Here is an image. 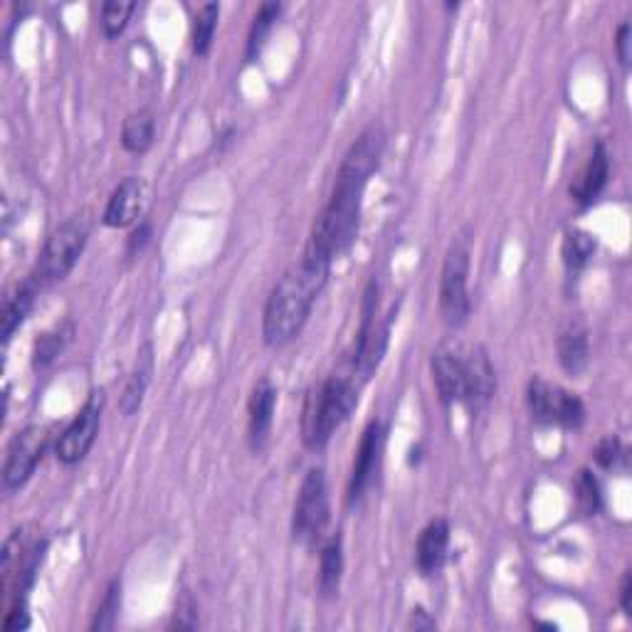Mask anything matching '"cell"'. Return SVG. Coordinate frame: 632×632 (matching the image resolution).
I'll list each match as a JSON object with an SVG mask.
<instances>
[{
  "label": "cell",
  "mask_w": 632,
  "mask_h": 632,
  "mask_svg": "<svg viewBox=\"0 0 632 632\" xmlns=\"http://www.w3.org/2000/svg\"><path fill=\"white\" fill-rule=\"evenodd\" d=\"M385 151V128L373 122L363 128L359 138L343 154V161L336 173L329 203L316 217L309 242L304 255L334 264L343 252L351 250L359 235L363 193L371 176L379 171Z\"/></svg>",
  "instance_id": "obj_1"
},
{
  "label": "cell",
  "mask_w": 632,
  "mask_h": 632,
  "mask_svg": "<svg viewBox=\"0 0 632 632\" xmlns=\"http://www.w3.org/2000/svg\"><path fill=\"white\" fill-rule=\"evenodd\" d=\"M331 264L302 255V260L286 270L280 282L272 286L267 296L262 314V339L272 349L292 343L309 321L316 300L329 282Z\"/></svg>",
  "instance_id": "obj_2"
},
{
  "label": "cell",
  "mask_w": 632,
  "mask_h": 632,
  "mask_svg": "<svg viewBox=\"0 0 632 632\" xmlns=\"http://www.w3.org/2000/svg\"><path fill=\"white\" fill-rule=\"evenodd\" d=\"M363 385L351 373L329 375L309 391L302 410V440L309 450H324L334 432L351 418Z\"/></svg>",
  "instance_id": "obj_3"
},
{
  "label": "cell",
  "mask_w": 632,
  "mask_h": 632,
  "mask_svg": "<svg viewBox=\"0 0 632 632\" xmlns=\"http://www.w3.org/2000/svg\"><path fill=\"white\" fill-rule=\"evenodd\" d=\"M391 321H393V312L385 316V319L379 316V282L371 280L363 292L361 326H359V334H356L351 369H349V373L361 385L369 383L373 379V373L379 371L385 349H388Z\"/></svg>",
  "instance_id": "obj_4"
},
{
  "label": "cell",
  "mask_w": 632,
  "mask_h": 632,
  "mask_svg": "<svg viewBox=\"0 0 632 632\" xmlns=\"http://www.w3.org/2000/svg\"><path fill=\"white\" fill-rule=\"evenodd\" d=\"M470 255L472 233L470 227H464L450 242L440 272V312L444 324L452 329H460L470 316Z\"/></svg>",
  "instance_id": "obj_5"
},
{
  "label": "cell",
  "mask_w": 632,
  "mask_h": 632,
  "mask_svg": "<svg viewBox=\"0 0 632 632\" xmlns=\"http://www.w3.org/2000/svg\"><path fill=\"white\" fill-rule=\"evenodd\" d=\"M87 237L89 225L82 215L69 217L67 223L53 230V235L47 237L43 252L37 257L33 274H30L37 282L40 290H47V286L63 282L65 276L72 272V267L84 252Z\"/></svg>",
  "instance_id": "obj_6"
},
{
  "label": "cell",
  "mask_w": 632,
  "mask_h": 632,
  "mask_svg": "<svg viewBox=\"0 0 632 632\" xmlns=\"http://www.w3.org/2000/svg\"><path fill=\"white\" fill-rule=\"evenodd\" d=\"M45 549H47V543L40 539H30L25 529H15L5 539L3 563H0L5 602H13L15 598H25V592L33 588L40 563H43V556H45Z\"/></svg>",
  "instance_id": "obj_7"
},
{
  "label": "cell",
  "mask_w": 632,
  "mask_h": 632,
  "mask_svg": "<svg viewBox=\"0 0 632 632\" xmlns=\"http://www.w3.org/2000/svg\"><path fill=\"white\" fill-rule=\"evenodd\" d=\"M329 523V487H326V474L321 467H312L302 479L300 494L294 501L292 514V537L302 546H312L321 539Z\"/></svg>",
  "instance_id": "obj_8"
},
{
  "label": "cell",
  "mask_w": 632,
  "mask_h": 632,
  "mask_svg": "<svg viewBox=\"0 0 632 632\" xmlns=\"http://www.w3.org/2000/svg\"><path fill=\"white\" fill-rule=\"evenodd\" d=\"M527 405L531 418L541 425L558 428H580L586 420V408L576 393L561 388L556 383L533 379L527 388Z\"/></svg>",
  "instance_id": "obj_9"
},
{
  "label": "cell",
  "mask_w": 632,
  "mask_h": 632,
  "mask_svg": "<svg viewBox=\"0 0 632 632\" xmlns=\"http://www.w3.org/2000/svg\"><path fill=\"white\" fill-rule=\"evenodd\" d=\"M49 435L40 425H27L20 432L13 435L5 450V464H3V487L8 492L23 489L33 477L37 464L43 462L47 450Z\"/></svg>",
  "instance_id": "obj_10"
},
{
  "label": "cell",
  "mask_w": 632,
  "mask_h": 632,
  "mask_svg": "<svg viewBox=\"0 0 632 632\" xmlns=\"http://www.w3.org/2000/svg\"><path fill=\"white\" fill-rule=\"evenodd\" d=\"M102 393H92L87 403L79 408V413L67 425L57 440V460L63 464H77L87 458L97 440L99 425H102Z\"/></svg>",
  "instance_id": "obj_11"
},
{
  "label": "cell",
  "mask_w": 632,
  "mask_h": 632,
  "mask_svg": "<svg viewBox=\"0 0 632 632\" xmlns=\"http://www.w3.org/2000/svg\"><path fill=\"white\" fill-rule=\"evenodd\" d=\"M383 444H385L383 425L379 420H371L369 425H365L359 450H356V458H353L349 492H346L349 494V504H359L365 497V492L371 489L375 474H379L381 470Z\"/></svg>",
  "instance_id": "obj_12"
},
{
  "label": "cell",
  "mask_w": 632,
  "mask_h": 632,
  "mask_svg": "<svg viewBox=\"0 0 632 632\" xmlns=\"http://www.w3.org/2000/svg\"><path fill=\"white\" fill-rule=\"evenodd\" d=\"M497 393V373L489 361V353L484 346H470L464 349V395L462 403L472 413L487 408V403Z\"/></svg>",
  "instance_id": "obj_13"
},
{
  "label": "cell",
  "mask_w": 632,
  "mask_h": 632,
  "mask_svg": "<svg viewBox=\"0 0 632 632\" xmlns=\"http://www.w3.org/2000/svg\"><path fill=\"white\" fill-rule=\"evenodd\" d=\"M432 381L442 405L462 403L464 395V349L442 343L432 353Z\"/></svg>",
  "instance_id": "obj_14"
},
{
  "label": "cell",
  "mask_w": 632,
  "mask_h": 632,
  "mask_svg": "<svg viewBox=\"0 0 632 632\" xmlns=\"http://www.w3.org/2000/svg\"><path fill=\"white\" fill-rule=\"evenodd\" d=\"M274 408H276V388L270 381L262 379L255 385L250 403H247V440H250L252 452H260L267 438H270Z\"/></svg>",
  "instance_id": "obj_15"
},
{
  "label": "cell",
  "mask_w": 632,
  "mask_h": 632,
  "mask_svg": "<svg viewBox=\"0 0 632 632\" xmlns=\"http://www.w3.org/2000/svg\"><path fill=\"white\" fill-rule=\"evenodd\" d=\"M558 363L568 375H580L590 363V341H588V326L580 316H568L561 324L558 331Z\"/></svg>",
  "instance_id": "obj_16"
},
{
  "label": "cell",
  "mask_w": 632,
  "mask_h": 632,
  "mask_svg": "<svg viewBox=\"0 0 632 632\" xmlns=\"http://www.w3.org/2000/svg\"><path fill=\"white\" fill-rule=\"evenodd\" d=\"M144 207V183L136 176L124 178L112 195H109L104 207V225L106 227H128L138 221Z\"/></svg>",
  "instance_id": "obj_17"
},
{
  "label": "cell",
  "mask_w": 632,
  "mask_h": 632,
  "mask_svg": "<svg viewBox=\"0 0 632 632\" xmlns=\"http://www.w3.org/2000/svg\"><path fill=\"white\" fill-rule=\"evenodd\" d=\"M450 549V523L448 519H432L428 527L420 531L418 546H415V566L422 576H435L448 558Z\"/></svg>",
  "instance_id": "obj_18"
},
{
  "label": "cell",
  "mask_w": 632,
  "mask_h": 632,
  "mask_svg": "<svg viewBox=\"0 0 632 632\" xmlns=\"http://www.w3.org/2000/svg\"><path fill=\"white\" fill-rule=\"evenodd\" d=\"M608 178H610L608 148L606 144H596L586 168H583L580 176L576 178V183L571 185L573 201L580 205H590L602 193V188L608 185Z\"/></svg>",
  "instance_id": "obj_19"
},
{
  "label": "cell",
  "mask_w": 632,
  "mask_h": 632,
  "mask_svg": "<svg viewBox=\"0 0 632 632\" xmlns=\"http://www.w3.org/2000/svg\"><path fill=\"white\" fill-rule=\"evenodd\" d=\"M151 375H154V349H151V343H144L142 349H138L134 371L132 375H128V381L124 385L122 400H119V408H122L126 418H132V415L142 408L146 388H148V383H151Z\"/></svg>",
  "instance_id": "obj_20"
},
{
  "label": "cell",
  "mask_w": 632,
  "mask_h": 632,
  "mask_svg": "<svg viewBox=\"0 0 632 632\" xmlns=\"http://www.w3.org/2000/svg\"><path fill=\"white\" fill-rule=\"evenodd\" d=\"M343 576V539L336 531L334 537L324 543L319 553V592L321 598H336L341 588Z\"/></svg>",
  "instance_id": "obj_21"
},
{
  "label": "cell",
  "mask_w": 632,
  "mask_h": 632,
  "mask_svg": "<svg viewBox=\"0 0 632 632\" xmlns=\"http://www.w3.org/2000/svg\"><path fill=\"white\" fill-rule=\"evenodd\" d=\"M40 292L43 290H40L37 282L33 280V276H27V280L20 284L13 294L5 296V304H3V341L5 343L13 339V334L27 319V314L35 304V296Z\"/></svg>",
  "instance_id": "obj_22"
},
{
  "label": "cell",
  "mask_w": 632,
  "mask_h": 632,
  "mask_svg": "<svg viewBox=\"0 0 632 632\" xmlns=\"http://www.w3.org/2000/svg\"><path fill=\"white\" fill-rule=\"evenodd\" d=\"M156 138V119L148 109H138V112L128 114L122 126V146L128 154L142 156L154 146Z\"/></svg>",
  "instance_id": "obj_23"
},
{
  "label": "cell",
  "mask_w": 632,
  "mask_h": 632,
  "mask_svg": "<svg viewBox=\"0 0 632 632\" xmlns=\"http://www.w3.org/2000/svg\"><path fill=\"white\" fill-rule=\"evenodd\" d=\"M72 336H75V324L72 321H65V324L55 326L53 331L40 334L37 339H35V346H33V365H35V369L37 371L47 369V365L57 359L59 351H63L65 346L72 341Z\"/></svg>",
  "instance_id": "obj_24"
},
{
  "label": "cell",
  "mask_w": 632,
  "mask_h": 632,
  "mask_svg": "<svg viewBox=\"0 0 632 632\" xmlns=\"http://www.w3.org/2000/svg\"><path fill=\"white\" fill-rule=\"evenodd\" d=\"M280 13H282V3H262L260 10H257L250 35H247V55H245L247 63H252V59L260 57L267 37H270V30L274 27Z\"/></svg>",
  "instance_id": "obj_25"
},
{
  "label": "cell",
  "mask_w": 632,
  "mask_h": 632,
  "mask_svg": "<svg viewBox=\"0 0 632 632\" xmlns=\"http://www.w3.org/2000/svg\"><path fill=\"white\" fill-rule=\"evenodd\" d=\"M592 252H596V240L586 230H568L563 237V264H566L568 274H578L583 267L590 262Z\"/></svg>",
  "instance_id": "obj_26"
},
{
  "label": "cell",
  "mask_w": 632,
  "mask_h": 632,
  "mask_svg": "<svg viewBox=\"0 0 632 632\" xmlns=\"http://www.w3.org/2000/svg\"><path fill=\"white\" fill-rule=\"evenodd\" d=\"M217 18H221V5L217 3H205L193 20V35H191V45L193 53L198 57H205L211 53L215 30H217Z\"/></svg>",
  "instance_id": "obj_27"
},
{
  "label": "cell",
  "mask_w": 632,
  "mask_h": 632,
  "mask_svg": "<svg viewBox=\"0 0 632 632\" xmlns=\"http://www.w3.org/2000/svg\"><path fill=\"white\" fill-rule=\"evenodd\" d=\"M119 610H122V580L114 578L112 583H109L102 602H99V608L94 612V620H92V625H89V630H94V632L114 630Z\"/></svg>",
  "instance_id": "obj_28"
},
{
  "label": "cell",
  "mask_w": 632,
  "mask_h": 632,
  "mask_svg": "<svg viewBox=\"0 0 632 632\" xmlns=\"http://www.w3.org/2000/svg\"><path fill=\"white\" fill-rule=\"evenodd\" d=\"M576 504L583 517H592L602 507V489L596 474L590 470H580L576 479Z\"/></svg>",
  "instance_id": "obj_29"
},
{
  "label": "cell",
  "mask_w": 632,
  "mask_h": 632,
  "mask_svg": "<svg viewBox=\"0 0 632 632\" xmlns=\"http://www.w3.org/2000/svg\"><path fill=\"white\" fill-rule=\"evenodd\" d=\"M136 3H124V0H109L102 5V33L106 40L119 37L126 30Z\"/></svg>",
  "instance_id": "obj_30"
},
{
  "label": "cell",
  "mask_w": 632,
  "mask_h": 632,
  "mask_svg": "<svg viewBox=\"0 0 632 632\" xmlns=\"http://www.w3.org/2000/svg\"><path fill=\"white\" fill-rule=\"evenodd\" d=\"M198 625V602L188 590L181 592V598L176 602V612H173V622L171 628L178 630H193Z\"/></svg>",
  "instance_id": "obj_31"
},
{
  "label": "cell",
  "mask_w": 632,
  "mask_h": 632,
  "mask_svg": "<svg viewBox=\"0 0 632 632\" xmlns=\"http://www.w3.org/2000/svg\"><path fill=\"white\" fill-rule=\"evenodd\" d=\"M620 458H625V450H622V444L618 438H606L600 444H598V450H596V462L600 464V467H606V470H612L618 464Z\"/></svg>",
  "instance_id": "obj_32"
},
{
  "label": "cell",
  "mask_w": 632,
  "mask_h": 632,
  "mask_svg": "<svg viewBox=\"0 0 632 632\" xmlns=\"http://www.w3.org/2000/svg\"><path fill=\"white\" fill-rule=\"evenodd\" d=\"M616 49L622 67L630 65V23H622L616 35Z\"/></svg>",
  "instance_id": "obj_33"
},
{
  "label": "cell",
  "mask_w": 632,
  "mask_h": 632,
  "mask_svg": "<svg viewBox=\"0 0 632 632\" xmlns=\"http://www.w3.org/2000/svg\"><path fill=\"white\" fill-rule=\"evenodd\" d=\"M148 237H151V225L148 223H142L136 227V230L132 233V237H128V255H136V252H142L146 242H148Z\"/></svg>",
  "instance_id": "obj_34"
},
{
  "label": "cell",
  "mask_w": 632,
  "mask_h": 632,
  "mask_svg": "<svg viewBox=\"0 0 632 632\" xmlns=\"http://www.w3.org/2000/svg\"><path fill=\"white\" fill-rule=\"evenodd\" d=\"M620 608L625 616H632V573L628 571L625 576H622V586H620Z\"/></svg>",
  "instance_id": "obj_35"
},
{
  "label": "cell",
  "mask_w": 632,
  "mask_h": 632,
  "mask_svg": "<svg viewBox=\"0 0 632 632\" xmlns=\"http://www.w3.org/2000/svg\"><path fill=\"white\" fill-rule=\"evenodd\" d=\"M408 625L415 628V630H430V628H435V620H432L422 608H415V610L410 612V622H408Z\"/></svg>",
  "instance_id": "obj_36"
}]
</instances>
